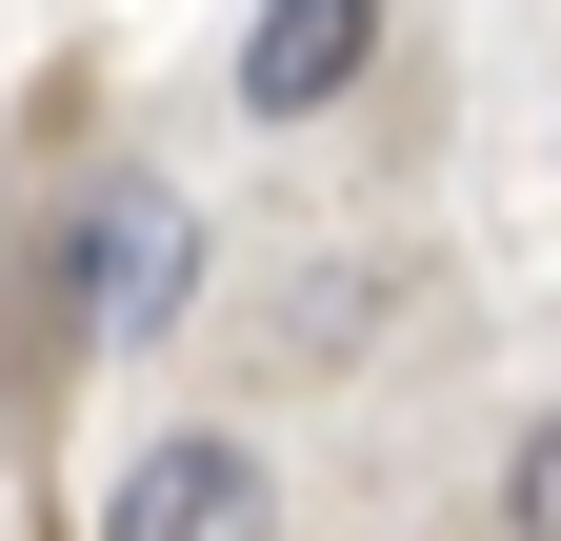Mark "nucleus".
Segmentation results:
<instances>
[{
  "label": "nucleus",
  "instance_id": "obj_1",
  "mask_svg": "<svg viewBox=\"0 0 561 541\" xmlns=\"http://www.w3.org/2000/svg\"><path fill=\"white\" fill-rule=\"evenodd\" d=\"M60 301H81V342H161L201 301V221L181 200H101V221L60 241Z\"/></svg>",
  "mask_w": 561,
  "mask_h": 541
},
{
  "label": "nucleus",
  "instance_id": "obj_2",
  "mask_svg": "<svg viewBox=\"0 0 561 541\" xmlns=\"http://www.w3.org/2000/svg\"><path fill=\"white\" fill-rule=\"evenodd\" d=\"M362 60H381V0H261L241 21V120H321Z\"/></svg>",
  "mask_w": 561,
  "mask_h": 541
},
{
  "label": "nucleus",
  "instance_id": "obj_3",
  "mask_svg": "<svg viewBox=\"0 0 561 541\" xmlns=\"http://www.w3.org/2000/svg\"><path fill=\"white\" fill-rule=\"evenodd\" d=\"M101 541H280V482H261L241 441H161V461L121 482V521H101Z\"/></svg>",
  "mask_w": 561,
  "mask_h": 541
},
{
  "label": "nucleus",
  "instance_id": "obj_4",
  "mask_svg": "<svg viewBox=\"0 0 561 541\" xmlns=\"http://www.w3.org/2000/svg\"><path fill=\"white\" fill-rule=\"evenodd\" d=\"M502 541H561V401H541L522 461H502Z\"/></svg>",
  "mask_w": 561,
  "mask_h": 541
}]
</instances>
